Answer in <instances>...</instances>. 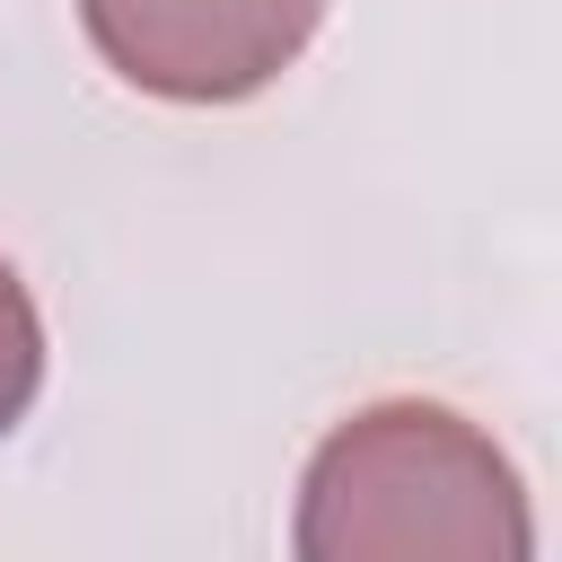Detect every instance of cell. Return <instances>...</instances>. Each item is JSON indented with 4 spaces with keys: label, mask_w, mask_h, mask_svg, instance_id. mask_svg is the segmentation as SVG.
Returning <instances> with one entry per match:
<instances>
[{
    "label": "cell",
    "mask_w": 562,
    "mask_h": 562,
    "mask_svg": "<svg viewBox=\"0 0 562 562\" xmlns=\"http://www.w3.org/2000/svg\"><path fill=\"white\" fill-rule=\"evenodd\" d=\"M527 492L509 457L448 404L351 413L299 492L307 562H527Z\"/></svg>",
    "instance_id": "cell-1"
},
{
    "label": "cell",
    "mask_w": 562,
    "mask_h": 562,
    "mask_svg": "<svg viewBox=\"0 0 562 562\" xmlns=\"http://www.w3.org/2000/svg\"><path fill=\"white\" fill-rule=\"evenodd\" d=\"M35 386H44V325H35V299H26V281L0 263V439L26 422Z\"/></svg>",
    "instance_id": "cell-3"
},
{
    "label": "cell",
    "mask_w": 562,
    "mask_h": 562,
    "mask_svg": "<svg viewBox=\"0 0 562 562\" xmlns=\"http://www.w3.org/2000/svg\"><path fill=\"white\" fill-rule=\"evenodd\" d=\"M316 18L325 0H79L105 70L167 105H237L272 88L307 53Z\"/></svg>",
    "instance_id": "cell-2"
}]
</instances>
